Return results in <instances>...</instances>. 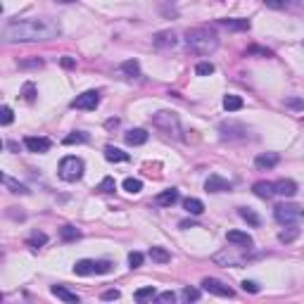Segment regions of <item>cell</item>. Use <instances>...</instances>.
Returning <instances> with one entry per match:
<instances>
[{
  "instance_id": "bcb514c9",
  "label": "cell",
  "mask_w": 304,
  "mask_h": 304,
  "mask_svg": "<svg viewBox=\"0 0 304 304\" xmlns=\"http://www.w3.org/2000/svg\"><path fill=\"white\" fill-rule=\"evenodd\" d=\"M242 290H245V292H252V295H257L259 285L254 281H242Z\"/></svg>"
},
{
  "instance_id": "7dc6e473",
  "label": "cell",
  "mask_w": 304,
  "mask_h": 304,
  "mask_svg": "<svg viewBox=\"0 0 304 304\" xmlns=\"http://www.w3.org/2000/svg\"><path fill=\"white\" fill-rule=\"evenodd\" d=\"M119 297H121L119 290H105V292H102V299H105V302H112V299H119Z\"/></svg>"
},
{
  "instance_id": "ab89813d",
  "label": "cell",
  "mask_w": 304,
  "mask_h": 304,
  "mask_svg": "<svg viewBox=\"0 0 304 304\" xmlns=\"http://www.w3.org/2000/svg\"><path fill=\"white\" fill-rule=\"evenodd\" d=\"M250 55H262V57H271V50H266V48H259V46H254V48H247L245 50V57H250Z\"/></svg>"
},
{
  "instance_id": "44dd1931",
  "label": "cell",
  "mask_w": 304,
  "mask_h": 304,
  "mask_svg": "<svg viewBox=\"0 0 304 304\" xmlns=\"http://www.w3.org/2000/svg\"><path fill=\"white\" fill-rule=\"evenodd\" d=\"M124 138L128 145H143V143H148V131L145 128H131Z\"/></svg>"
},
{
  "instance_id": "ac0fdd59",
  "label": "cell",
  "mask_w": 304,
  "mask_h": 304,
  "mask_svg": "<svg viewBox=\"0 0 304 304\" xmlns=\"http://www.w3.org/2000/svg\"><path fill=\"white\" fill-rule=\"evenodd\" d=\"M278 162H281V157L276 155V152H266V155H259L257 159H254V166L262 169V171H266V169H273Z\"/></svg>"
},
{
  "instance_id": "4316f807",
  "label": "cell",
  "mask_w": 304,
  "mask_h": 304,
  "mask_svg": "<svg viewBox=\"0 0 304 304\" xmlns=\"http://www.w3.org/2000/svg\"><path fill=\"white\" fill-rule=\"evenodd\" d=\"M242 98H238V95H226L224 98V109L226 112H238V109H242Z\"/></svg>"
},
{
  "instance_id": "f6af8a7d",
  "label": "cell",
  "mask_w": 304,
  "mask_h": 304,
  "mask_svg": "<svg viewBox=\"0 0 304 304\" xmlns=\"http://www.w3.org/2000/svg\"><path fill=\"white\" fill-rule=\"evenodd\" d=\"M157 302H164V304L176 302V295H173L171 290H166V292H162V295H157Z\"/></svg>"
},
{
  "instance_id": "52a82bcc",
  "label": "cell",
  "mask_w": 304,
  "mask_h": 304,
  "mask_svg": "<svg viewBox=\"0 0 304 304\" xmlns=\"http://www.w3.org/2000/svg\"><path fill=\"white\" fill-rule=\"evenodd\" d=\"M219 131H221V138L224 141H238V138H245L247 136V126L238 124V121H224V124L219 126Z\"/></svg>"
},
{
  "instance_id": "c3c4849f",
  "label": "cell",
  "mask_w": 304,
  "mask_h": 304,
  "mask_svg": "<svg viewBox=\"0 0 304 304\" xmlns=\"http://www.w3.org/2000/svg\"><path fill=\"white\" fill-rule=\"evenodd\" d=\"M60 62H62V67H67V69H71V67H74V60H71V57H62Z\"/></svg>"
},
{
  "instance_id": "f907efd6",
  "label": "cell",
  "mask_w": 304,
  "mask_h": 304,
  "mask_svg": "<svg viewBox=\"0 0 304 304\" xmlns=\"http://www.w3.org/2000/svg\"><path fill=\"white\" fill-rule=\"evenodd\" d=\"M114 126H119V119H109V121H107V128H114Z\"/></svg>"
},
{
  "instance_id": "4dcf8cb0",
  "label": "cell",
  "mask_w": 304,
  "mask_h": 304,
  "mask_svg": "<svg viewBox=\"0 0 304 304\" xmlns=\"http://www.w3.org/2000/svg\"><path fill=\"white\" fill-rule=\"evenodd\" d=\"M121 186H124V190H126V193H131V195H136V193H141V190H143V183L138 179H124Z\"/></svg>"
},
{
  "instance_id": "4fadbf2b",
  "label": "cell",
  "mask_w": 304,
  "mask_h": 304,
  "mask_svg": "<svg viewBox=\"0 0 304 304\" xmlns=\"http://www.w3.org/2000/svg\"><path fill=\"white\" fill-rule=\"evenodd\" d=\"M152 43H155L157 48H176L179 38H176V33L173 31H159V33L152 36Z\"/></svg>"
},
{
  "instance_id": "603a6c76",
  "label": "cell",
  "mask_w": 304,
  "mask_h": 304,
  "mask_svg": "<svg viewBox=\"0 0 304 304\" xmlns=\"http://www.w3.org/2000/svg\"><path fill=\"white\" fill-rule=\"evenodd\" d=\"M74 273L76 276H91V273H95V262L93 259H78L74 264Z\"/></svg>"
},
{
  "instance_id": "816d5d0a",
  "label": "cell",
  "mask_w": 304,
  "mask_h": 304,
  "mask_svg": "<svg viewBox=\"0 0 304 304\" xmlns=\"http://www.w3.org/2000/svg\"><path fill=\"white\" fill-rule=\"evenodd\" d=\"M57 3H76V0H57Z\"/></svg>"
},
{
  "instance_id": "484cf974",
  "label": "cell",
  "mask_w": 304,
  "mask_h": 304,
  "mask_svg": "<svg viewBox=\"0 0 304 304\" xmlns=\"http://www.w3.org/2000/svg\"><path fill=\"white\" fill-rule=\"evenodd\" d=\"M183 207H186L188 214H195V216L204 211L202 200H197V197H188V200H183Z\"/></svg>"
},
{
  "instance_id": "b9f144b4",
  "label": "cell",
  "mask_w": 304,
  "mask_h": 304,
  "mask_svg": "<svg viewBox=\"0 0 304 304\" xmlns=\"http://www.w3.org/2000/svg\"><path fill=\"white\" fill-rule=\"evenodd\" d=\"M19 67H22V69H40V67H43V60H40V57H36V60H24V62H19Z\"/></svg>"
},
{
  "instance_id": "d590c367",
  "label": "cell",
  "mask_w": 304,
  "mask_h": 304,
  "mask_svg": "<svg viewBox=\"0 0 304 304\" xmlns=\"http://www.w3.org/2000/svg\"><path fill=\"white\" fill-rule=\"evenodd\" d=\"M214 69H216V67H214L211 62H200L195 67V74L197 76H209V74H214Z\"/></svg>"
},
{
  "instance_id": "74e56055",
  "label": "cell",
  "mask_w": 304,
  "mask_h": 304,
  "mask_svg": "<svg viewBox=\"0 0 304 304\" xmlns=\"http://www.w3.org/2000/svg\"><path fill=\"white\" fill-rule=\"evenodd\" d=\"M46 242H48V235L36 231V233L29 238V247H38V245H46Z\"/></svg>"
},
{
  "instance_id": "7c38bea8",
  "label": "cell",
  "mask_w": 304,
  "mask_h": 304,
  "mask_svg": "<svg viewBox=\"0 0 304 304\" xmlns=\"http://www.w3.org/2000/svg\"><path fill=\"white\" fill-rule=\"evenodd\" d=\"M273 188H276V195L281 197H295L297 195V183L290 179H281L273 183Z\"/></svg>"
},
{
  "instance_id": "9c48e42d",
  "label": "cell",
  "mask_w": 304,
  "mask_h": 304,
  "mask_svg": "<svg viewBox=\"0 0 304 304\" xmlns=\"http://www.w3.org/2000/svg\"><path fill=\"white\" fill-rule=\"evenodd\" d=\"M202 290L211 292V295H219V297H233L235 292L228 288L226 283H221L219 278H202Z\"/></svg>"
},
{
  "instance_id": "ba28073f",
  "label": "cell",
  "mask_w": 304,
  "mask_h": 304,
  "mask_svg": "<svg viewBox=\"0 0 304 304\" xmlns=\"http://www.w3.org/2000/svg\"><path fill=\"white\" fill-rule=\"evenodd\" d=\"M24 148L29 152H36V155H46L48 150L53 148L50 138H43V136H26L24 138Z\"/></svg>"
},
{
  "instance_id": "ee69618b",
  "label": "cell",
  "mask_w": 304,
  "mask_h": 304,
  "mask_svg": "<svg viewBox=\"0 0 304 304\" xmlns=\"http://www.w3.org/2000/svg\"><path fill=\"white\" fill-rule=\"evenodd\" d=\"M143 254L141 252H131V254H128V264H131V269H138V266H143Z\"/></svg>"
},
{
  "instance_id": "e575fe53",
  "label": "cell",
  "mask_w": 304,
  "mask_h": 304,
  "mask_svg": "<svg viewBox=\"0 0 304 304\" xmlns=\"http://www.w3.org/2000/svg\"><path fill=\"white\" fill-rule=\"evenodd\" d=\"M200 295H202V292H200L197 288H183V292H181V297H183L186 302H197Z\"/></svg>"
},
{
  "instance_id": "7402d4cb",
  "label": "cell",
  "mask_w": 304,
  "mask_h": 304,
  "mask_svg": "<svg viewBox=\"0 0 304 304\" xmlns=\"http://www.w3.org/2000/svg\"><path fill=\"white\" fill-rule=\"evenodd\" d=\"M105 159L107 162H128V152L114 148V145H107L105 148Z\"/></svg>"
},
{
  "instance_id": "e0dca14e",
  "label": "cell",
  "mask_w": 304,
  "mask_h": 304,
  "mask_svg": "<svg viewBox=\"0 0 304 304\" xmlns=\"http://www.w3.org/2000/svg\"><path fill=\"white\" fill-rule=\"evenodd\" d=\"M50 292H53L55 297H60L62 302H69V304H78V302H81V297H78L76 292L67 290L64 285H53V288H50Z\"/></svg>"
},
{
  "instance_id": "83f0119b",
  "label": "cell",
  "mask_w": 304,
  "mask_h": 304,
  "mask_svg": "<svg viewBox=\"0 0 304 304\" xmlns=\"http://www.w3.org/2000/svg\"><path fill=\"white\" fill-rule=\"evenodd\" d=\"M150 257H152V262H157V264H166V262L171 259V254L164 250V247H150Z\"/></svg>"
},
{
  "instance_id": "6da1fadb",
  "label": "cell",
  "mask_w": 304,
  "mask_h": 304,
  "mask_svg": "<svg viewBox=\"0 0 304 304\" xmlns=\"http://www.w3.org/2000/svg\"><path fill=\"white\" fill-rule=\"evenodd\" d=\"M62 33L60 22L50 17H31V19H15L3 26V38L10 43H31V40H50Z\"/></svg>"
},
{
  "instance_id": "8fae6325",
  "label": "cell",
  "mask_w": 304,
  "mask_h": 304,
  "mask_svg": "<svg viewBox=\"0 0 304 304\" xmlns=\"http://www.w3.org/2000/svg\"><path fill=\"white\" fill-rule=\"evenodd\" d=\"M226 240L235 247H242V250H252L254 247V240H252L250 233H242V231H228L226 233Z\"/></svg>"
},
{
  "instance_id": "30bf717a",
  "label": "cell",
  "mask_w": 304,
  "mask_h": 304,
  "mask_svg": "<svg viewBox=\"0 0 304 304\" xmlns=\"http://www.w3.org/2000/svg\"><path fill=\"white\" fill-rule=\"evenodd\" d=\"M204 190H207V193H228V190H233V183L221 179L219 173H211L209 179L204 181Z\"/></svg>"
},
{
  "instance_id": "5b68a950",
  "label": "cell",
  "mask_w": 304,
  "mask_h": 304,
  "mask_svg": "<svg viewBox=\"0 0 304 304\" xmlns=\"http://www.w3.org/2000/svg\"><path fill=\"white\" fill-rule=\"evenodd\" d=\"M83 176V162L78 157H64L60 162V179L67 183H76Z\"/></svg>"
},
{
  "instance_id": "f35d334b",
  "label": "cell",
  "mask_w": 304,
  "mask_h": 304,
  "mask_svg": "<svg viewBox=\"0 0 304 304\" xmlns=\"http://www.w3.org/2000/svg\"><path fill=\"white\" fill-rule=\"evenodd\" d=\"M297 235H299V231H297V228H290V231H281V233H278V240L281 242H292Z\"/></svg>"
},
{
  "instance_id": "f546056e",
  "label": "cell",
  "mask_w": 304,
  "mask_h": 304,
  "mask_svg": "<svg viewBox=\"0 0 304 304\" xmlns=\"http://www.w3.org/2000/svg\"><path fill=\"white\" fill-rule=\"evenodd\" d=\"M152 297H157V290L150 285V288H141V290H136L133 292V299L136 302H145V299H152Z\"/></svg>"
},
{
  "instance_id": "d6986e66",
  "label": "cell",
  "mask_w": 304,
  "mask_h": 304,
  "mask_svg": "<svg viewBox=\"0 0 304 304\" xmlns=\"http://www.w3.org/2000/svg\"><path fill=\"white\" fill-rule=\"evenodd\" d=\"M155 202L159 204V207H171V204L179 202V190H176V188L164 190V193H159V195L155 197Z\"/></svg>"
},
{
  "instance_id": "9a60e30c",
  "label": "cell",
  "mask_w": 304,
  "mask_h": 304,
  "mask_svg": "<svg viewBox=\"0 0 304 304\" xmlns=\"http://www.w3.org/2000/svg\"><path fill=\"white\" fill-rule=\"evenodd\" d=\"M252 193L257 197H262V200H271V197L276 195V188H273V183H269V181H257V183L252 186Z\"/></svg>"
},
{
  "instance_id": "3957f363",
  "label": "cell",
  "mask_w": 304,
  "mask_h": 304,
  "mask_svg": "<svg viewBox=\"0 0 304 304\" xmlns=\"http://www.w3.org/2000/svg\"><path fill=\"white\" fill-rule=\"evenodd\" d=\"M152 124L164 133V136H169V138H181V121L179 117L173 114V112H157L155 117H152Z\"/></svg>"
},
{
  "instance_id": "277c9868",
  "label": "cell",
  "mask_w": 304,
  "mask_h": 304,
  "mask_svg": "<svg viewBox=\"0 0 304 304\" xmlns=\"http://www.w3.org/2000/svg\"><path fill=\"white\" fill-rule=\"evenodd\" d=\"M273 216H276V221H278L281 226H295L297 221L304 219V207L283 202V204H278V207H273Z\"/></svg>"
},
{
  "instance_id": "ffe728a7",
  "label": "cell",
  "mask_w": 304,
  "mask_h": 304,
  "mask_svg": "<svg viewBox=\"0 0 304 304\" xmlns=\"http://www.w3.org/2000/svg\"><path fill=\"white\" fill-rule=\"evenodd\" d=\"M119 74L124 78H136V76H141V64L136 62V60H126L121 67H119Z\"/></svg>"
},
{
  "instance_id": "8992f818",
  "label": "cell",
  "mask_w": 304,
  "mask_h": 304,
  "mask_svg": "<svg viewBox=\"0 0 304 304\" xmlns=\"http://www.w3.org/2000/svg\"><path fill=\"white\" fill-rule=\"evenodd\" d=\"M98 105H100V93L98 91H86V93L76 95L71 100V107L74 109H95Z\"/></svg>"
},
{
  "instance_id": "8d00e7d4",
  "label": "cell",
  "mask_w": 304,
  "mask_h": 304,
  "mask_svg": "<svg viewBox=\"0 0 304 304\" xmlns=\"http://www.w3.org/2000/svg\"><path fill=\"white\" fill-rule=\"evenodd\" d=\"M12 119H15V114H12V109L5 105V107L0 109V124H3V126H10V124H12Z\"/></svg>"
},
{
  "instance_id": "d4e9b609",
  "label": "cell",
  "mask_w": 304,
  "mask_h": 304,
  "mask_svg": "<svg viewBox=\"0 0 304 304\" xmlns=\"http://www.w3.org/2000/svg\"><path fill=\"white\" fill-rule=\"evenodd\" d=\"M238 214H240L242 221H247V224H250V226H254V228H257L259 224H262L259 214H257L254 209H250V207H240V209H238Z\"/></svg>"
},
{
  "instance_id": "7bdbcfd3",
  "label": "cell",
  "mask_w": 304,
  "mask_h": 304,
  "mask_svg": "<svg viewBox=\"0 0 304 304\" xmlns=\"http://www.w3.org/2000/svg\"><path fill=\"white\" fill-rule=\"evenodd\" d=\"M112 262H107V259H100V262H95V273H109L112 271Z\"/></svg>"
},
{
  "instance_id": "cb8c5ba5",
  "label": "cell",
  "mask_w": 304,
  "mask_h": 304,
  "mask_svg": "<svg viewBox=\"0 0 304 304\" xmlns=\"http://www.w3.org/2000/svg\"><path fill=\"white\" fill-rule=\"evenodd\" d=\"M3 183L10 188V193H17V195H29V188L24 186V183H19V181L10 179L8 173H3Z\"/></svg>"
},
{
  "instance_id": "d6a6232c",
  "label": "cell",
  "mask_w": 304,
  "mask_h": 304,
  "mask_svg": "<svg viewBox=\"0 0 304 304\" xmlns=\"http://www.w3.org/2000/svg\"><path fill=\"white\" fill-rule=\"evenodd\" d=\"M88 141V136L86 133H81V131H74V133H69L67 138H64V145H74V143H86Z\"/></svg>"
},
{
  "instance_id": "2e32d148",
  "label": "cell",
  "mask_w": 304,
  "mask_h": 304,
  "mask_svg": "<svg viewBox=\"0 0 304 304\" xmlns=\"http://www.w3.org/2000/svg\"><path fill=\"white\" fill-rule=\"evenodd\" d=\"M214 262H216V264H226V266H240L242 262H245V257H238L233 252H228V247H226L224 252L214 254Z\"/></svg>"
},
{
  "instance_id": "f1b7e54d",
  "label": "cell",
  "mask_w": 304,
  "mask_h": 304,
  "mask_svg": "<svg viewBox=\"0 0 304 304\" xmlns=\"http://www.w3.org/2000/svg\"><path fill=\"white\" fill-rule=\"evenodd\" d=\"M60 235H62L64 242H74V240H78V238H81V231H78V228H74V226H62V228H60Z\"/></svg>"
},
{
  "instance_id": "7a4b0ae2",
  "label": "cell",
  "mask_w": 304,
  "mask_h": 304,
  "mask_svg": "<svg viewBox=\"0 0 304 304\" xmlns=\"http://www.w3.org/2000/svg\"><path fill=\"white\" fill-rule=\"evenodd\" d=\"M186 46L197 55H211L219 48V36L207 26H195L186 31Z\"/></svg>"
},
{
  "instance_id": "1f68e13d",
  "label": "cell",
  "mask_w": 304,
  "mask_h": 304,
  "mask_svg": "<svg viewBox=\"0 0 304 304\" xmlns=\"http://www.w3.org/2000/svg\"><path fill=\"white\" fill-rule=\"evenodd\" d=\"M95 190H100V193H114V190H117V183H114L112 176H105V179L100 181V186L95 188Z\"/></svg>"
},
{
  "instance_id": "836d02e7",
  "label": "cell",
  "mask_w": 304,
  "mask_h": 304,
  "mask_svg": "<svg viewBox=\"0 0 304 304\" xmlns=\"http://www.w3.org/2000/svg\"><path fill=\"white\" fill-rule=\"evenodd\" d=\"M22 95H24V100H26V102H33V100H36V86H33L31 81H26V83H24Z\"/></svg>"
},
{
  "instance_id": "5bb4252c",
  "label": "cell",
  "mask_w": 304,
  "mask_h": 304,
  "mask_svg": "<svg viewBox=\"0 0 304 304\" xmlns=\"http://www.w3.org/2000/svg\"><path fill=\"white\" fill-rule=\"evenodd\" d=\"M221 26H226L231 31H250V19H238V17H228V19H219Z\"/></svg>"
},
{
  "instance_id": "60d3db41",
  "label": "cell",
  "mask_w": 304,
  "mask_h": 304,
  "mask_svg": "<svg viewBox=\"0 0 304 304\" xmlns=\"http://www.w3.org/2000/svg\"><path fill=\"white\" fill-rule=\"evenodd\" d=\"M269 8H273V10H285V8H290L292 5V0H264Z\"/></svg>"
},
{
  "instance_id": "681fc988",
  "label": "cell",
  "mask_w": 304,
  "mask_h": 304,
  "mask_svg": "<svg viewBox=\"0 0 304 304\" xmlns=\"http://www.w3.org/2000/svg\"><path fill=\"white\" fill-rule=\"evenodd\" d=\"M285 105H288V107H304V102H302V100H288Z\"/></svg>"
}]
</instances>
